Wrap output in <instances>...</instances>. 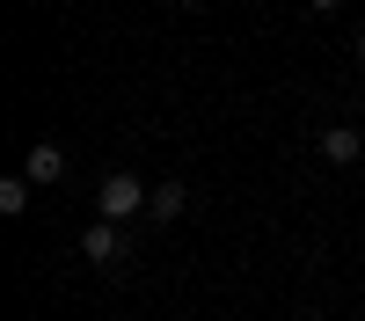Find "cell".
I'll return each instance as SVG.
<instances>
[{"label":"cell","instance_id":"obj_1","mask_svg":"<svg viewBox=\"0 0 365 321\" xmlns=\"http://www.w3.org/2000/svg\"><path fill=\"white\" fill-rule=\"evenodd\" d=\"M146 197H154V190H146L139 175H132V168H117V175H103V219H117V226H125L132 212H146Z\"/></svg>","mask_w":365,"mask_h":321},{"label":"cell","instance_id":"obj_2","mask_svg":"<svg viewBox=\"0 0 365 321\" xmlns=\"http://www.w3.org/2000/svg\"><path fill=\"white\" fill-rule=\"evenodd\" d=\"M81 256L96 263V270H110V263H125V226H117V219H96V226L81 233Z\"/></svg>","mask_w":365,"mask_h":321},{"label":"cell","instance_id":"obj_3","mask_svg":"<svg viewBox=\"0 0 365 321\" xmlns=\"http://www.w3.org/2000/svg\"><path fill=\"white\" fill-rule=\"evenodd\" d=\"M22 175H29V183H37V190H51L58 175H66V154H58L51 139H37V146H29V161H22Z\"/></svg>","mask_w":365,"mask_h":321},{"label":"cell","instance_id":"obj_4","mask_svg":"<svg viewBox=\"0 0 365 321\" xmlns=\"http://www.w3.org/2000/svg\"><path fill=\"white\" fill-rule=\"evenodd\" d=\"M358 146H365V139H358L351 125H329V132H322V161H336V168H344V161H358Z\"/></svg>","mask_w":365,"mask_h":321},{"label":"cell","instance_id":"obj_5","mask_svg":"<svg viewBox=\"0 0 365 321\" xmlns=\"http://www.w3.org/2000/svg\"><path fill=\"white\" fill-rule=\"evenodd\" d=\"M182 204H190V190H182V183H161L154 197H146V212H154V219H175Z\"/></svg>","mask_w":365,"mask_h":321},{"label":"cell","instance_id":"obj_6","mask_svg":"<svg viewBox=\"0 0 365 321\" xmlns=\"http://www.w3.org/2000/svg\"><path fill=\"white\" fill-rule=\"evenodd\" d=\"M29 190H37V183H29V175H8V183H0V212H29Z\"/></svg>","mask_w":365,"mask_h":321},{"label":"cell","instance_id":"obj_7","mask_svg":"<svg viewBox=\"0 0 365 321\" xmlns=\"http://www.w3.org/2000/svg\"><path fill=\"white\" fill-rule=\"evenodd\" d=\"M314 8H322V15H329V8H344V0H314Z\"/></svg>","mask_w":365,"mask_h":321},{"label":"cell","instance_id":"obj_8","mask_svg":"<svg viewBox=\"0 0 365 321\" xmlns=\"http://www.w3.org/2000/svg\"><path fill=\"white\" fill-rule=\"evenodd\" d=\"M358 58H365V37H358Z\"/></svg>","mask_w":365,"mask_h":321}]
</instances>
